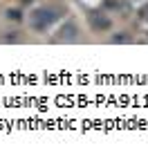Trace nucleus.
<instances>
[{"label":"nucleus","instance_id":"nucleus-6","mask_svg":"<svg viewBox=\"0 0 148 157\" xmlns=\"http://www.w3.org/2000/svg\"><path fill=\"white\" fill-rule=\"evenodd\" d=\"M27 2H32V0H23V5H27Z\"/></svg>","mask_w":148,"mask_h":157},{"label":"nucleus","instance_id":"nucleus-4","mask_svg":"<svg viewBox=\"0 0 148 157\" xmlns=\"http://www.w3.org/2000/svg\"><path fill=\"white\" fill-rule=\"evenodd\" d=\"M5 16L9 18V20H20V18H23V13H20L18 9H7V11H5Z\"/></svg>","mask_w":148,"mask_h":157},{"label":"nucleus","instance_id":"nucleus-3","mask_svg":"<svg viewBox=\"0 0 148 157\" xmlns=\"http://www.w3.org/2000/svg\"><path fill=\"white\" fill-rule=\"evenodd\" d=\"M76 34H79V29H76V25L74 23H65L59 29V36H56L54 40H59V43H72V40H76Z\"/></svg>","mask_w":148,"mask_h":157},{"label":"nucleus","instance_id":"nucleus-1","mask_svg":"<svg viewBox=\"0 0 148 157\" xmlns=\"http://www.w3.org/2000/svg\"><path fill=\"white\" fill-rule=\"evenodd\" d=\"M56 20V11L52 7H38V9L32 11L29 16V25L34 27L36 32H47V27Z\"/></svg>","mask_w":148,"mask_h":157},{"label":"nucleus","instance_id":"nucleus-2","mask_svg":"<svg viewBox=\"0 0 148 157\" xmlns=\"http://www.w3.org/2000/svg\"><path fill=\"white\" fill-rule=\"evenodd\" d=\"M88 20H90V27H92L94 32H105V29L112 27V20L105 16V13H99V11H92L88 16Z\"/></svg>","mask_w":148,"mask_h":157},{"label":"nucleus","instance_id":"nucleus-5","mask_svg":"<svg viewBox=\"0 0 148 157\" xmlns=\"http://www.w3.org/2000/svg\"><path fill=\"white\" fill-rule=\"evenodd\" d=\"M112 43H130V36H126V34H119V36H112Z\"/></svg>","mask_w":148,"mask_h":157}]
</instances>
